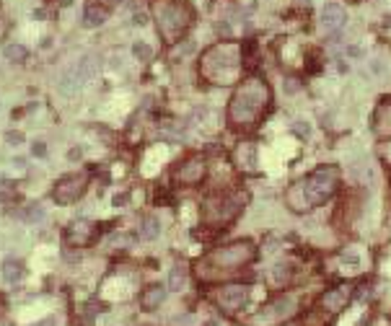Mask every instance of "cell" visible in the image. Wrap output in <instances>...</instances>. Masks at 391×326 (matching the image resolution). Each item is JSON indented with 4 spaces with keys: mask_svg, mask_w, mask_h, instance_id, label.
Listing matches in <instances>:
<instances>
[{
    "mask_svg": "<svg viewBox=\"0 0 391 326\" xmlns=\"http://www.w3.org/2000/svg\"><path fill=\"white\" fill-rule=\"evenodd\" d=\"M249 300V287L246 285H225L218 290V303L228 311H238Z\"/></svg>",
    "mask_w": 391,
    "mask_h": 326,
    "instance_id": "8",
    "label": "cell"
},
{
    "mask_svg": "<svg viewBox=\"0 0 391 326\" xmlns=\"http://www.w3.org/2000/svg\"><path fill=\"white\" fill-rule=\"evenodd\" d=\"M5 140H8V145H21V142H24V132L10 130V132H5Z\"/></svg>",
    "mask_w": 391,
    "mask_h": 326,
    "instance_id": "26",
    "label": "cell"
},
{
    "mask_svg": "<svg viewBox=\"0 0 391 326\" xmlns=\"http://www.w3.org/2000/svg\"><path fill=\"white\" fill-rule=\"evenodd\" d=\"M31 153H34V155H44V153H47V145H44L42 140H37V142L31 145Z\"/></svg>",
    "mask_w": 391,
    "mask_h": 326,
    "instance_id": "27",
    "label": "cell"
},
{
    "mask_svg": "<svg viewBox=\"0 0 391 326\" xmlns=\"http://www.w3.org/2000/svg\"><path fill=\"white\" fill-rule=\"evenodd\" d=\"M254 243L251 241H236L231 246H221V249L210 251L205 259L200 262L197 272L205 277L210 269H236V267H244L246 262L254 259Z\"/></svg>",
    "mask_w": 391,
    "mask_h": 326,
    "instance_id": "3",
    "label": "cell"
},
{
    "mask_svg": "<svg viewBox=\"0 0 391 326\" xmlns=\"http://www.w3.org/2000/svg\"><path fill=\"white\" fill-rule=\"evenodd\" d=\"M132 54L137 60H151L153 57V47L151 44H145V42H135L132 44Z\"/></svg>",
    "mask_w": 391,
    "mask_h": 326,
    "instance_id": "21",
    "label": "cell"
},
{
    "mask_svg": "<svg viewBox=\"0 0 391 326\" xmlns=\"http://www.w3.org/2000/svg\"><path fill=\"white\" fill-rule=\"evenodd\" d=\"M73 73H75V81H78V83H86V81H91V78H94V73H96V60L91 57V54H86V57H80Z\"/></svg>",
    "mask_w": 391,
    "mask_h": 326,
    "instance_id": "14",
    "label": "cell"
},
{
    "mask_svg": "<svg viewBox=\"0 0 391 326\" xmlns=\"http://www.w3.org/2000/svg\"><path fill=\"white\" fill-rule=\"evenodd\" d=\"M24 218H26V220H42V218H44V210H42L39 205H31V207L24 212Z\"/></svg>",
    "mask_w": 391,
    "mask_h": 326,
    "instance_id": "23",
    "label": "cell"
},
{
    "mask_svg": "<svg viewBox=\"0 0 391 326\" xmlns=\"http://www.w3.org/2000/svg\"><path fill=\"white\" fill-rule=\"evenodd\" d=\"M132 21H135L137 26H140V24H145L148 18H145V13H135V16H132Z\"/></svg>",
    "mask_w": 391,
    "mask_h": 326,
    "instance_id": "30",
    "label": "cell"
},
{
    "mask_svg": "<svg viewBox=\"0 0 391 326\" xmlns=\"http://www.w3.org/2000/svg\"><path fill=\"white\" fill-rule=\"evenodd\" d=\"M86 184H88V176H83V174H67V176H62L60 182L55 184L52 197H55L57 205H73L75 199L83 197Z\"/></svg>",
    "mask_w": 391,
    "mask_h": 326,
    "instance_id": "6",
    "label": "cell"
},
{
    "mask_svg": "<svg viewBox=\"0 0 391 326\" xmlns=\"http://www.w3.org/2000/svg\"><path fill=\"white\" fill-rule=\"evenodd\" d=\"M238 70V49L236 47H213L202 60V75L215 83H231Z\"/></svg>",
    "mask_w": 391,
    "mask_h": 326,
    "instance_id": "4",
    "label": "cell"
},
{
    "mask_svg": "<svg viewBox=\"0 0 391 326\" xmlns=\"http://www.w3.org/2000/svg\"><path fill=\"white\" fill-rule=\"evenodd\" d=\"M158 231H161V226H158V220H156L153 215L143 218V223H140V238H145V241H153L156 235H158Z\"/></svg>",
    "mask_w": 391,
    "mask_h": 326,
    "instance_id": "17",
    "label": "cell"
},
{
    "mask_svg": "<svg viewBox=\"0 0 391 326\" xmlns=\"http://www.w3.org/2000/svg\"><path fill=\"white\" fill-rule=\"evenodd\" d=\"M5 199H8V197H5V194H3V192H0V202H5Z\"/></svg>",
    "mask_w": 391,
    "mask_h": 326,
    "instance_id": "33",
    "label": "cell"
},
{
    "mask_svg": "<svg viewBox=\"0 0 391 326\" xmlns=\"http://www.w3.org/2000/svg\"><path fill=\"white\" fill-rule=\"evenodd\" d=\"M153 13L158 18V29L161 34L174 42L179 34L189 26V10L181 3H171V0H156L153 3Z\"/></svg>",
    "mask_w": 391,
    "mask_h": 326,
    "instance_id": "5",
    "label": "cell"
},
{
    "mask_svg": "<svg viewBox=\"0 0 391 326\" xmlns=\"http://www.w3.org/2000/svg\"><path fill=\"white\" fill-rule=\"evenodd\" d=\"M272 93L270 86L262 83L259 78H249L244 86H238V91L233 93L231 101V122L238 127H251L257 125V119L262 117V111L270 106Z\"/></svg>",
    "mask_w": 391,
    "mask_h": 326,
    "instance_id": "2",
    "label": "cell"
},
{
    "mask_svg": "<svg viewBox=\"0 0 391 326\" xmlns=\"http://www.w3.org/2000/svg\"><path fill=\"white\" fill-rule=\"evenodd\" d=\"M344 21H347V13H344V8L337 5V3H329L324 8V13H321V24H324V29H329V31H339L344 26Z\"/></svg>",
    "mask_w": 391,
    "mask_h": 326,
    "instance_id": "11",
    "label": "cell"
},
{
    "mask_svg": "<svg viewBox=\"0 0 391 326\" xmlns=\"http://www.w3.org/2000/svg\"><path fill=\"white\" fill-rule=\"evenodd\" d=\"M246 202V194H236V197H218L213 202H208L205 207V218L210 223H225L238 215V210L244 207Z\"/></svg>",
    "mask_w": 391,
    "mask_h": 326,
    "instance_id": "7",
    "label": "cell"
},
{
    "mask_svg": "<svg viewBox=\"0 0 391 326\" xmlns=\"http://www.w3.org/2000/svg\"><path fill=\"white\" fill-rule=\"evenodd\" d=\"M293 311V300L287 298V300H280L278 306H275V313H278V316H285V313H290Z\"/></svg>",
    "mask_w": 391,
    "mask_h": 326,
    "instance_id": "25",
    "label": "cell"
},
{
    "mask_svg": "<svg viewBox=\"0 0 391 326\" xmlns=\"http://www.w3.org/2000/svg\"><path fill=\"white\" fill-rule=\"evenodd\" d=\"M0 313H3V298H0Z\"/></svg>",
    "mask_w": 391,
    "mask_h": 326,
    "instance_id": "34",
    "label": "cell"
},
{
    "mask_svg": "<svg viewBox=\"0 0 391 326\" xmlns=\"http://www.w3.org/2000/svg\"><path fill=\"white\" fill-rule=\"evenodd\" d=\"M339 184V171L335 166L316 168L314 174H308L301 184H295L287 192V205L295 212H306L314 205H324V202L335 194V189Z\"/></svg>",
    "mask_w": 391,
    "mask_h": 326,
    "instance_id": "1",
    "label": "cell"
},
{
    "mask_svg": "<svg viewBox=\"0 0 391 326\" xmlns=\"http://www.w3.org/2000/svg\"><path fill=\"white\" fill-rule=\"evenodd\" d=\"M293 132L301 135V138H308V135H311V127H308L303 119H298V122H293Z\"/></svg>",
    "mask_w": 391,
    "mask_h": 326,
    "instance_id": "24",
    "label": "cell"
},
{
    "mask_svg": "<svg viewBox=\"0 0 391 326\" xmlns=\"http://www.w3.org/2000/svg\"><path fill=\"white\" fill-rule=\"evenodd\" d=\"M184 282H187V272H184V267L176 264V267L168 272V287H171V290H181Z\"/></svg>",
    "mask_w": 391,
    "mask_h": 326,
    "instance_id": "19",
    "label": "cell"
},
{
    "mask_svg": "<svg viewBox=\"0 0 391 326\" xmlns=\"http://www.w3.org/2000/svg\"><path fill=\"white\" fill-rule=\"evenodd\" d=\"M107 21V8H101V5H88L86 10H83V26H88V29H96V26H101Z\"/></svg>",
    "mask_w": 391,
    "mask_h": 326,
    "instance_id": "15",
    "label": "cell"
},
{
    "mask_svg": "<svg viewBox=\"0 0 391 326\" xmlns=\"http://www.w3.org/2000/svg\"><path fill=\"white\" fill-rule=\"evenodd\" d=\"M70 3H73V0H60V5H70Z\"/></svg>",
    "mask_w": 391,
    "mask_h": 326,
    "instance_id": "32",
    "label": "cell"
},
{
    "mask_svg": "<svg viewBox=\"0 0 391 326\" xmlns=\"http://www.w3.org/2000/svg\"><path fill=\"white\" fill-rule=\"evenodd\" d=\"M324 306L329 311H339L344 306V293H342V290H332V293H327L324 295Z\"/></svg>",
    "mask_w": 391,
    "mask_h": 326,
    "instance_id": "20",
    "label": "cell"
},
{
    "mask_svg": "<svg viewBox=\"0 0 391 326\" xmlns=\"http://www.w3.org/2000/svg\"><path fill=\"white\" fill-rule=\"evenodd\" d=\"M3 54H5L8 62H24L29 57V49L24 47V44H8V47L3 49Z\"/></svg>",
    "mask_w": 391,
    "mask_h": 326,
    "instance_id": "18",
    "label": "cell"
},
{
    "mask_svg": "<svg viewBox=\"0 0 391 326\" xmlns=\"http://www.w3.org/2000/svg\"><path fill=\"white\" fill-rule=\"evenodd\" d=\"M272 275H275V279H278V282H285V279L290 277V267H287L285 262H280V264H275Z\"/></svg>",
    "mask_w": 391,
    "mask_h": 326,
    "instance_id": "22",
    "label": "cell"
},
{
    "mask_svg": "<svg viewBox=\"0 0 391 326\" xmlns=\"http://www.w3.org/2000/svg\"><path fill=\"white\" fill-rule=\"evenodd\" d=\"M363 49L360 47H347V57H360Z\"/></svg>",
    "mask_w": 391,
    "mask_h": 326,
    "instance_id": "28",
    "label": "cell"
},
{
    "mask_svg": "<svg viewBox=\"0 0 391 326\" xmlns=\"http://www.w3.org/2000/svg\"><path fill=\"white\" fill-rule=\"evenodd\" d=\"M34 326H55V319H44V321H39V324H34Z\"/></svg>",
    "mask_w": 391,
    "mask_h": 326,
    "instance_id": "31",
    "label": "cell"
},
{
    "mask_svg": "<svg viewBox=\"0 0 391 326\" xmlns=\"http://www.w3.org/2000/svg\"><path fill=\"white\" fill-rule=\"evenodd\" d=\"M202 176H205V163H202V158H197V155L179 166V179L184 184H197Z\"/></svg>",
    "mask_w": 391,
    "mask_h": 326,
    "instance_id": "10",
    "label": "cell"
},
{
    "mask_svg": "<svg viewBox=\"0 0 391 326\" xmlns=\"http://www.w3.org/2000/svg\"><path fill=\"white\" fill-rule=\"evenodd\" d=\"M67 241L75 243V246H83L88 241H94V235H96V228H94V223H88V220H78L73 223L70 228H67Z\"/></svg>",
    "mask_w": 391,
    "mask_h": 326,
    "instance_id": "9",
    "label": "cell"
},
{
    "mask_svg": "<svg viewBox=\"0 0 391 326\" xmlns=\"http://www.w3.org/2000/svg\"><path fill=\"white\" fill-rule=\"evenodd\" d=\"M236 163L241 171H254L257 168V145L254 142H241L236 148Z\"/></svg>",
    "mask_w": 391,
    "mask_h": 326,
    "instance_id": "12",
    "label": "cell"
},
{
    "mask_svg": "<svg viewBox=\"0 0 391 326\" xmlns=\"http://www.w3.org/2000/svg\"><path fill=\"white\" fill-rule=\"evenodd\" d=\"M215 29H218V34H231V26L223 24V21H221V24H215Z\"/></svg>",
    "mask_w": 391,
    "mask_h": 326,
    "instance_id": "29",
    "label": "cell"
},
{
    "mask_svg": "<svg viewBox=\"0 0 391 326\" xmlns=\"http://www.w3.org/2000/svg\"><path fill=\"white\" fill-rule=\"evenodd\" d=\"M3 277L8 279V282H18V279L24 277V264H21L18 259H5L3 262Z\"/></svg>",
    "mask_w": 391,
    "mask_h": 326,
    "instance_id": "16",
    "label": "cell"
},
{
    "mask_svg": "<svg viewBox=\"0 0 391 326\" xmlns=\"http://www.w3.org/2000/svg\"><path fill=\"white\" fill-rule=\"evenodd\" d=\"M164 298H166V290L161 287V285H151V287H145V290H143L140 303H143V308H145V311H156L161 303H164Z\"/></svg>",
    "mask_w": 391,
    "mask_h": 326,
    "instance_id": "13",
    "label": "cell"
}]
</instances>
